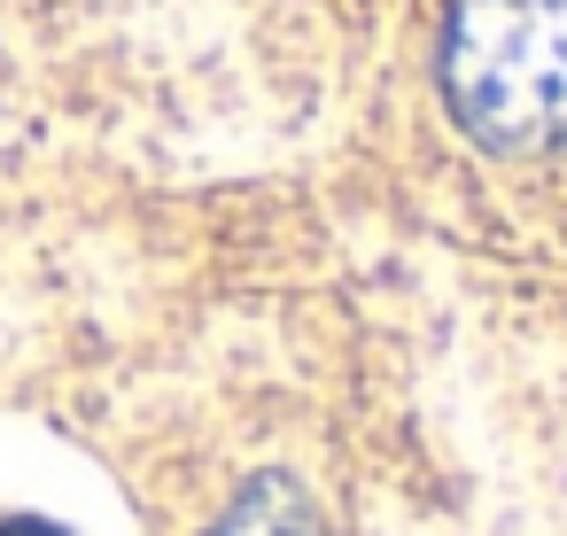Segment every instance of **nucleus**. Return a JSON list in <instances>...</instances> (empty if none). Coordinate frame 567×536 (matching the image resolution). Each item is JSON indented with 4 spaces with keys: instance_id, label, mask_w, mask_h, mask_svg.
Segmentation results:
<instances>
[{
    "instance_id": "f257e3e1",
    "label": "nucleus",
    "mask_w": 567,
    "mask_h": 536,
    "mask_svg": "<svg viewBox=\"0 0 567 536\" xmlns=\"http://www.w3.org/2000/svg\"><path fill=\"white\" fill-rule=\"evenodd\" d=\"M443 102L482 148L567 141V0H451Z\"/></svg>"
},
{
    "instance_id": "f03ea898",
    "label": "nucleus",
    "mask_w": 567,
    "mask_h": 536,
    "mask_svg": "<svg viewBox=\"0 0 567 536\" xmlns=\"http://www.w3.org/2000/svg\"><path fill=\"white\" fill-rule=\"evenodd\" d=\"M218 536H327V513L296 474H257L218 520Z\"/></svg>"
},
{
    "instance_id": "7ed1b4c3",
    "label": "nucleus",
    "mask_w": 567,
    "mask_h": 536,
    "mask_svg": "<svg viewBox=\"0 0 567 536\" xmlns=\"http://www.w3.org/2000/svg\"><path fill=\"white\" fill-rule=\"evenodd\" d=\"M0 536H63L55 520H32V513H17V520H0Z\"/></svg>"
}]
</instances>
